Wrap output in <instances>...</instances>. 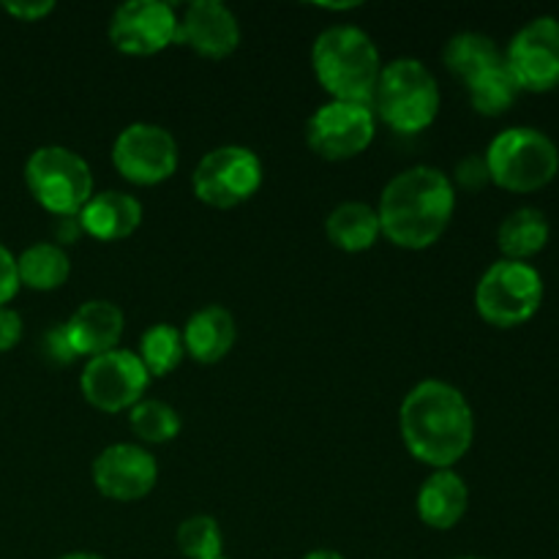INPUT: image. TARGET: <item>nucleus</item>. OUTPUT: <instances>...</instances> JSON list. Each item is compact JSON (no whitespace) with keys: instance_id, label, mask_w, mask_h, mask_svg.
<instances>
[{"instance_id":"19","label":"nucleus","mask_w":559,"mask_h":559,"mask_svg":"<svg viewBox=\"0 0 559 559\" xmlns=\"http://www.w3.org/2000/svg\"><path fill=\"white\" fill-rule=\"evenodd\" d=\"M418 516L429 530H453L469 508V489L456 469H435L418 489Z\"/></svg>"},{"instance_id":"6","label":"nucleus","mask_w":559,"mask_h":559,"mask_svg":"<svg viewBox=\"0 0 559 559\" xmlns=\"http://www.w3.org/2000/svg\"><path fill=\"white\" fill-rule=\"evenodd\" d=\"M25 183L33 200L47 213L80 216L93 191L91 164L63 145H41L25 162Z\"/></svg>"},{"instance_id":"2","label":"nucleus","mask_w":559,"mask_h":559,"mask_svg":"<svg viewBox=\"0 0 559 559\" xmlns=\"http://www.w3.org/2000/svg\"><path fill=\"white\" fill-rule=\"evenodd\" d=\"M456 211V189L442 169L418 164L402 169L382 189L377 216L393 246L420 251L435 246L451 227Z\"/></svg>"},{"instance_id":"12","label":"nucleus","mask_w":559,"mask_h":559,"mask_svg":"<svg viewBox=\"0 0 559 559\" xmlns=\"http://www.w3.org/2000/svg\"><path fill=\"white\" fill-rule=\"evenodd\" d=\"M180 151L173 131L158 123H131L115 136L112 164L134 186H158L178 169Z\"/></svg>"},{"instance_id":"4","label":"nucleus","mask_w":559,"mask_h":559,"mask_svg":"<svg viewBox=\"0 0 559 559\" xmlns=\"http://www.w3.org/2000/svg\"><path fill=\"white\" fill-rule=\"evenodd\" d=\"M440 85L424 60L396 58L382 66L371 109L377 120L391 126L396 134H420L429 129L440 115Z\"/></svg>"},{"instance_id":"28","label":"nucleus","mask_w":559,"mask_h":559,"mask_svg":"<svg viewBox=\"0 0 559 559\" xmlns=\"http://www.w3.org/2000/svg\"><path fill=\"white\" fill-rule=\"evenodd\" d=\"M453 180H456L462 189L467 191H480L486 183H491L489 167H486L484 156H467L456 164V173H453Z\"/></svg>"},{"instance_id":"20","label":"nucleus","mask_w":559,"mask_h":559,"mask_svg":"<svg viewBox=\"0 0 559 559\" xmlns=\"http://www.w3.org/2000/svg\"><path fill=\"white\" fill-rule=\"evenodd\" d=\"M551 238V224L540 207L522 205L508 213L497 227V246L502 251V260L530 262L535 254L546 249Z\"/></svg>"},{"instance_id":"34","label":"nucleus","mask_w":559,"mask_h":559,"mask_svg":"<svg viewBox=\"0 0 559 559\" xmlns=\"http://www.w3.org/2000/svg\"><path fill=\"white\" fill-rule=\"evenodd\" d=\"M304 559H347V557L336 549H314V551H309Z\"/></svg>"},{"instance_id":"22","label":"nucleus","mask_w":559,"mask_h":559,"mask_svg":"<svg viewBox=\"0 0 559 559\" xmlns=\"http://www.w3.org/2000/svg\"><path fill=\"white\" fill-rule=\"evenodd\" d=\"M442 63L462 85H469L480 74L500 66L502 52L495 38L486 36V33L462 31L448 38L445 49H442Z\"/></svg>"},{"instance_id":"3","label":"nucleus","mask_w":559,"mask_h":559,"mask_svg":"<svg viewBox=\"0 0 559 559\" xmlns=\"http://www.w3.org/2000/svg\"><path fill=\"white\" fill-rule=\"evenodd\" d=\"M311 69L333 102L371 104L382 74L380 49L358 25H333L314 38Z\"/></svg>"},{"instance_id":"10","label":"nucleus","mask_w":559,"mask_h":559,"mask_svg":"<svg viewBox=\"0 0 559 559\" xmlns=\"http://www.w3.org/2000/svg\"><path fill=\"white\" fill-rule=\"evenodd\" d=\"M151 374L142 366L140 355L131 349H112L91 358L82 369L80 391L91 407L107 415L126 413L145 399Z\"/></svg>"},{"instance_id":"13","label":"nucleus","mask_w":559,"mask_h":559,"mask_svg":"<svg viewBox=\"0 0 559 559\" xmlns=\"http://www.w3.org/2000/svg\"><path fill=\"white\" fill-rule=\"evenodd\" d=\"M109 41L123 55H158L178 44V14L162 0H129L112 11Z\"/></svg>"},{"instance_id":"33","label":"nucleus","mask_w":559,"mask_h":559,"mask_svg":"<svg viewBox=\"0 0 559 559\" xmlns=\"http://www.w3.org/2000/svg\"><path fill=\"white\" fill-rule=\"evenodd\" d=\"M55 240H58V246L63 243H74L76 238H80L82 227H80V218L76 216H58L55 218Z\"/></svg>"},{"instance_id":"29","label":"nucleus","mask_w":559,"mask_h":559,"mask_svg":"<svg viewBox=\"0 0 559 559\" xmlns=\"http://www.w3.org/2000/svg\"><path fill=\"white\" fill-rule=\"evenodd\" d=\"M41 353L49 364L55 366H69L71 360H76L74 349H71L69 338H66L63 325H52L41 338Z\"/></svg>"},{"instance_id":"14","label":"nucleus","mask_w":559,"mask_h":559,"mask_svg":"<svg viewBox=\"0 0 559 559\" xmlns=\"http://www.w3.org/2000/svg\"><path fill=\"white\" fill-rule=\"evenodd\" d=\"M93 486L112 502L145 500L158 484V464L147 448L115 442L93 459Z\"/></svg>"},{"instance_id":"17","label":"nucleus","mask_w":559,"mask_h":559,"mask_svg":"<svg viewBox=\"0 0 559 559\" xmlns=\"http://www.w3.org/2000/svg\"><path fill=\"white\" fill-rule=\"evenodd\" d=\"M142 216H145V211L134 194L109 189L96 191L76 218H80V227L85 235L104 240V243H115V240L131 238L140 229Z\"/></svg>"},{"instance_id":"37","label":"nucleus","mask_w":559,"mask_h":559,"mask_svg":"<svg viewBox=\"0 0 559 559\" xmlns=\"http://www.w3.org/2000/svg\"><path fill=\"white\" fill-rule=\"evenodd\" d=\"M216 559H227V557H216Z\"/></svg>"},{"instance_id":"21","label":"nucleus","mask_w":559,"mask_h":559,"mask_svg":"<svg viewBox=\"0 0 559 559\" xmlns=\"http://www.w3.org/2000/svg\"><path fill=\"white\" fill-rule=\"evenodd\" d=\"M325 233L338 251H347V254L369 251L382 238L377 207L358 200L342 202L325 218Z\"/></svg>"},{"instance_id":"8","label":"nucleus","mask_w":559,"mask_h":559,"mask_svg":"<svg viewBox=\"0 0 559 559\" xmlns=\"http://www.w3.org/2000/svg\"><path fill=\"white\" fill-rule=\"evenodd\" d=\"M262 162L251 147L222 145L207 151L191 175V189L200 202L216 211H229L260 191Z\"/></svg>"},{"instance_id":"36","label":"nucleus","mask_w":559,"mask_h":559,"mask_svg":"<svg viewBox=\"0 0 559 559\" xmlns=\"http://www.w3.org/2000/svg\"><path fill=\"white\" fill-rule=\"evenodd\" d=\"M456 559H484V557H456Z\"/></svg>"},{"instance_id":"24","label":"nucleus","mask_w":559,"mask_h":559,"mask_svg":"<svg viewBox=\"0 0 559 559\" xmlns=\"http://www.w3.org/2000/svg\"><path fill=\"white\" fill-rule=\"evenodd\" d=\"M140 360L151 377L173 374L186 358L183 333L167 322H156L140 336Z\"/></svg>"},{"instance_id":"9","label":"nucleus","mask_w":559,"mask_h":559,"mask_svg":"<svg viewBox=\"0 0 559 559\" xmlns=\"http://www.w3.org/2000/svg\"><path fill=\"white\" fill-rule=\"evenodd\" d=\"M519 91L551 93L559 87V20L540 14L519 27L502 52Z\"/></svg>"},{"instance_id":"5","label":"nucleus","mask_w":559,"mask_h":559,"mask_svg":"<svg viewBox=\"0 0 559 559\" xmlns=\"http://www.w3.org/2000/svg\"><path fill=\"white\" fill-rule=\"evenodd\" d=\"M491 183L513 194L546 189L559 173V147L546 131L511 126L489 142L484 153Z\"/></svg>"},{"instance_id":"16","label":"nucleus","mask_w":559,"mask_h":559,"mask_svg":"<svg viewBox=\"0 0 559 559\" xmlns=\"http://www.w3.org/2000/svg\"><path fill=\"white\" fill-rule=\"evenodd\" d=\"M63 331L76 358L91 360L118 349L126 331V317L112 300H85L63 322Z\"/></svg>"},{"instance_id":"1","label":"nucleus","mask_w":559,"mask_h":559,"mask_svg":"<svg viewBox=\"0 0 559 559\" xmlns=\"http://www.w3.org/2000/svg\"><path fill=\"white\" fill-rule=\"evenodd\" d=\"M399 431L413 459L435 469H453L475 440L467 396L445 380H424L399 407Z\"/></svg>"},{"instance_id":"23","label":"nucleus","mask_w":559,"mask_h":559,"mask_svg":"<svg viewBox=\"0 0 559 559\" xmlns=\"http://www.w3.org/2000/svg\"><path fill=\"white\" fill-rule=\"evenodd\" d=\"M16 273H20V284L36 293H52L60 289L71 276V260L66 254L63 246L49 243H33L16 257Z\"/></svg>"},{"instance_id":"32","label":"nucleus","mask_w":559,"mask_h":559,"mask_svg":"<svg viewBox=\"0 0 559 559\" xmlns=\"http://www.w3.org/2000/svg\"><path fill=\"white\" fill-rule=\"evenodd\" d=\"M3 9H5V14L16 16V20H22V22H38V20H44L47 14H52L55 3L52 0H31V3L20 0V3H3Z\"/></svg>"},{"instance_id":"27","label":"nucleus","mask_w":559,"mask_h":559,"mask_svg":"<svg viewBox=\"0 0 559 559\" xmlns=\"http://www.w3.org/2000/svg\"><path fill=\"white\" fill-rule=\"evenodd\" d=\"M175 544L186 559L224 557V533L216 519L207 516V513L183 519L178 533H175Z\"/></svg>"},{"instance_id":"31","label":"nucleus","mask_w":559,"mask_h":559,"mask_svg":"<svg viewBox=\"0 0 559 559\" xmlns=\"http://www.w3.org/2000/svg\"><path fill=\"white\" fill-rule=\"evenodd\" d=\"M22 338V317L9 306H0V353H9Z\"/></svg>"},{"instance_id":"7","label":"nucleus","mask_w":559,"mask_h":559,"mask_svg":"<svg viewBox=\"0 0 559 559\" xmlns=\"http://www.w3.org/2000/svg\"><path fill=\"white\" fill-rule=\"evenodd\" d=\"M544 276L530 262L497 260L475 287V309L489 325L519 328L538 314L544 304Z\"/></svg>"},{"instance_id":"15","label":"nucleus","mask_w":559,"mask_h":559,"mask_svg":"<svg viewBox=\"0 0 559 559\" xmlns=\"http://www.w3.org/2000/svg\"><path fill=\"white\" fill-rule=\"evenodd\" d=\"M178 44L211 60H224L240 47V22L222 0H194L178 16Z\"/></svg>"},{"instance_id":"25","label":"nucleus","mask_w":559,"mask_h":559,"mask_svg":"<svg viewBox=\"0 0 559 559\" xmlns=\"http://www.w3.org/2000/svg\"><path fill=\"white\" fill-rule=\"evenodd\" d=\"M467 87V98L473 104V109L486 118H500L508 109L516 104L519 98V85L511 76V71L506 69V63L495 66L491 71L480 74L478 80H473Z\"/></svg>"},{"instance_id":"26","label":"nucleus","mask_w":559,"mask_h":559,"mask_svg":"<svg viewBox=\"0 0 559 559\" xmlns=\"http://www.w3.org/2000/svg\"><path fill=\"white\" fill-rule=\"evenodd\" d=\"M129 426L147 445H164L180 435V415L162 399H142L129 409Z\"/></svg>"},{"instance_id":"11","label":"nucleus","mask_w":559,"mask_h":559,"mask_svg":"<svg viewBox=\"0 0 559 559\" xmlns=\"http://www.w3.org/2000/svg\"><path fill=\"white\" fill-rule=\"evenodd\" d=\"M377 115L371 104L328 102L311 112L306 123V142L328 162H347L360 156L374 142Z\"/></svg>"},{"instance_id":"35","label":"nucleus","mask_w":559,"mask_h":559,"mask_svg":"<svg viewBox=\"0 0 559 559\" xmlns=\"http://www.w3.org/2000/svg\"><path fill=\"white\" fill-rule=\"evenodd\" d=\"M58 559H104V557L91 555V551H71V555H63V557H58Z\"/></svg>"},{"instance_id":"30","label":"nucleus","mask_w":559,"mask_h":559,"mask_svg":"<svg viewBox=\"0 0 559 559\" xmlns=\"http://www.w3.org/2000/svg\"><path fill=\"white\" fill-rule=\"evenodd\" d=\"M20 273H16V257L0 243V306H9L20 293Z\"/></svg>"},{"instance_id":"18","label":"nucleus","mask_w":559,"mask_h":559,"mask_svg":"<svg viewBox=\"0 0 559 559\" xmlns=\"http://www.w3.org/2000/svg\"><path fill=\"white\" fill-rule=\"evenodd\" d=\"M183 347L186 355L197 360V364H218L229 355V349L238 342V322H235L233 311L227 306H202L200 311L186 320L183 325Z\"/></svg>"}]
</instances>
